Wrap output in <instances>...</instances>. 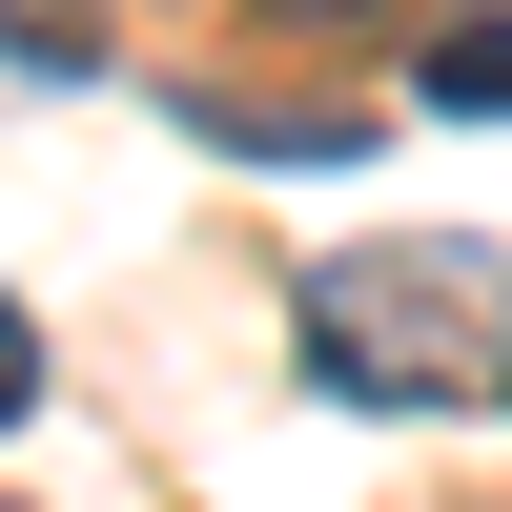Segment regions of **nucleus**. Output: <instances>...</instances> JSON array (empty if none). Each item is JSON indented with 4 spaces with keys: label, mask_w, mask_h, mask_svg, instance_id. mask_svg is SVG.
Listing matches in <instances>:
<instances>
[{
    "label": "nucleus",
    "mask_w": 512,
    "mask_h": 512,
    "mask_svg": "<svg viewBox=\"0 0 512 512\" xmlns=\"http://www.w3.org/2000/svg\"><path fill=\"white\" fill-rule=\"evenodd\" d=\"M287 349L328 410H492L512 390V246L492 226H369L287 287Z\"/></svg>",
    "instance_id": "obj_1"
},
{
    "label": "nucleus",
    "mask_w": 512,
    "mask_h": 512,
    "mask_svg": "<svg viewBox=\"0 0 512 512\" xmlns=\"http://www.w3.org/2000/svg\"><path fill=\"white\" fill-rule=\"evenodd\" d=\"M410 103H431V123H512V0H492V21H431V41H410Z\"/></svg>",
    "instance_id": "obj_2"
},
{
    "label": "nucleus",
    "mask_w": 512,
    "mask_h": 512,
    "mask_svg": "<svg viewBox=\"0 0 512 512\" xmlns=\"http://www.w3.org/2000/svg\"><path fill=\"white\" fill-rule=\"evenodd\" d=\"M185 123H205L226 164H349V144H369V123H328V103H205V82H185Z\"/></svg>",
    "instance_id": "obj_3"
},
{
    "label": "nucleus",
    "mask_w": 512,
    "mask_h": 512,
    "mask_svg": "<svg viewBox=\"0 0 512 512\" xmlns=\"http://www.w3.org/2000/svg\"><path fill=\"white\" fill-rule=\"evenodd\" d=\"M41 410V308H0V431Z\"/></svg>",
    "instance_id": "obj_4"
}]
</instances>
